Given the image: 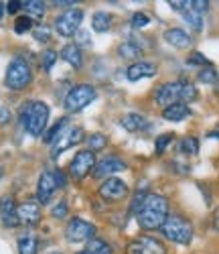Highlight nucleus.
Masks as SVG:
<instances>
[{
  "mask_svg": "<svg viewBox=\"0 0 219 254\" xmlns=\"http://www.w3.org/2000/svg\"><path fill=\"white\" fill-rule=\"evenodd\" d=\"M150 25V16L144 14V12H136L132 14V27L134 29H142V27H148Z\"/></svg>",
  "mask_w": 219,
  "mask_h": 254,
  "instance_id": "nucleus-32",
  "label": "nucleus"
},
{
  "mask_svg": "<svg viewBox=\"0 0 219 254\" xmlns=\"http://www.w3.org/2000/svg\"><path fill=\"white\" fill-rule=\"evenodd\" d=\"M168 218V201L163 195L148 193L138 207V224L144 230H157Z\"/></svg>",
  "mask_w": 219,
  "mask_h": 254,
  "instance_id": "nucleus-1",
  "label": "nucleus"
},
{
  "mask_svg": "<svg viewBox=\"0 0 219 254\" xmlns=\"http://www.w3.org/2000/svg\"><path fill=\"white\" fill-rule=\"evenodd\" d=\"M96 88L90 83H79V86L71 88V92L65 96V110L67 112H79L85 106H90L96 100Z\"/></svg>",
  "mask_w": 219,
  "mask_h": 254,
  "instance_id": "nucleus-5",
  "label": "nucleus"
},
{
  "mask_svg": "<svg viewBox=\"0 0 219 254\" xmlns=\"http://www.w3.org/2000/svg\"><path fill=\"white\" fill-rule=\"evenodd\" d=\"M33 35H35V39H37V41H41V43H47V41L51 39V31H49L47 27H43V25H41V27H37V29L33 31Z\"/></svg>",
  "mask_w": 219,
  "mask_h": 254,
  "instance_id": "nucleus-35",
  "label": "nucleus"
},
{
  "mask_svg": "<svg viewBox=\"0 0 219 254\" xmlns=\"http://www.w3.org/2000/svg\"><path fill=\"white\" fill-rule=\"evenodd\" d=\"M67 185V179L61 171H45L41 177H39V185H37V199L41 203H47L53 193L57 191L59 187H65Z\"/></svg>",
  "mask_w": 219,
  "mask_h": 254,
  "instance_id": "nucleus-7",
  "label": "nucleus"
},
{
  "mask_svg": "<svg viewBox=\"0 0 219 254\" xmlns=\"http://www.w3.org/2000/svg\"><path fill=\"white\" fill-rule=\"evenodd\" d=\"M189 116H191V108L183 102H177L163 110V118L168 122H181V120H187Z\"/></svg>",
  "mask_w": 219,
  "mask_h": 254,
  "instance_id": "nucleus-18",
  "label": "nucleus"
},
{
  "mask_svg": "<svg viewBox=\"0 0 219 254\" xmlns=\"http://www.w3.org/2000/svg\"><path fill=\"white\" fill-rule=\"evenodd\" d=\"M0 175H2V169H0Z\"/></svg>",
  "mask_w": 219,
  "mask_h": 254,
  "instance_id": "nucleus-44",
  "label": "nucleus"
},
{
  "mask_svg": "<svg viewBox=\"0 0 219 254\" xmlns=\"http://www.w3.org/2000/svg\"><path fill=\"white\" fill-rule=\"evenodd\" d=\"M215 226H217V230H219V209H217V216H215Z\"/></svg>",
  "mask_w": 219,
  "mask_h": 254,
  "instance_id": "nucleus-41",
  "label": "nucleus"
},
{
  "mask_svg": "<svg viewBox=\"0 0 219 254\" xmlns=\"http://www.w3.org/2000/svg\"><path fill=\"white\" fill-rule=\"evenodd\" d=\"M53 254H57V252H53Z\"/></svg>",
  "mask_w": 219,
  "mask_h": 254,
  "instance_id": "nucleus-45",
  "label": "nucleus"
},
{
  "mask_svg": "<svg viewBox=\"0 0 219 254\" xmlns=\"http://www.w3.org/2000/svg\"><path fill=\"white\" fill-rule=\"evenodd\" d=\"M100 195L104 199H108V201H118V199H122V197L128 195V187L118 177H108L102 183V187H100Z\"/></svg>",
  "mask_w": 219,
  "mask_h": 254,
  "instance_id": "nucleus-12",
  "label": "nucleus"
},
{
  "mask_svg": "<svg viewBox=\"0 0 219 254\" xmlns=\"http://www.w3.org/2000/svg\"><path fill=\"white\" fill-rule=\"evenodd\" d=\"M87 252L90 254H112V248L100 238H92L90 244H87Z\"/></svg>",
  "mask_w": 219,
  "mask_h": 254,
  "instance_id": "nucleus-27",
  "label": "nucleus"
},
{
  "mask_svg": "<svg viewBox=\"0 0 219 254\" xmlns=\"http://www.w3.org/2000/svg\"><path fill=\"white\" fill-rule=\"evenodd\" d=\"M2 14H4V6H2V2H0V18H2Z\"/></svg>",
  "mask_w": 219,
  "mask_h": 254,
  "instance_id": "nucleus-42",
  "label": "nucleus"
},
{
  "mask_svg": "<svg viewBox=\"0 0 219 254\" xmlns=\"http://www.w3.org/2000/svg\"><path fill=\"white\" fill-rule=\"evenodd\" d=\"M31 27H33V20L29 16H18L16 23H14V31L16 33H27Z\"/></svg>",
  "mask_w": 219,
  "mask_h": 254,
  "instance_id": "nucleus-33",
  "label": "nucleus"
},
{
  "mask_svg": "<svg viewBox=\"0 0 219 254\" xmlns=\"http://www.w3.org/2000/svg\"><path fill=\"white\" fill-rule=\"evenodd\" d=\"M20 118H23V124L29 134L33 136H41L45 126L49 122V106L45 102L33 100L29 104H25L23 112H20Z\"/></svg>",
  "mask_w": 219,
  "mask_h": 254,
  "instance_id": "nucleus-3",
  "label": "nucleus"
},
{
  "mask_svg": "<svg viewBox=\"0 0 219 254\" xmlns=\"http://www.w3.org/2000/svg\"><path fill=\"white\" fill-rule=\"evenodd\" d=\"M92 27H94V31H98V33H106L110 27H112V16H110L108 12H104V10L96 12L94 18H92Z\"/></svg>",
  "mask_w": 219,
  "mask_h": 254,
  "instance_id": "nucleus-23",
  "label": "nucleus"
},
{
  "mask_svg": "<svg viewBox=\"0 0 219 254\" xmlns=\"http://www.w3.org/2000/svg\"><path fill=\"white\" fill-rule=\"evenodd\" d=\"M164 41L168 45L172 47H177V49H187L191 47V35L183 29H168L164 33Z\"/></svg>",
  "mask_w": 219,
  "mask_h": 254,
  "instance_id": "nucleus-17",
  "label": "nucleus"
},
{
  "mask_svg": "<svg viewBox=\"0 0 219 254\" xmlns=\"http://www.w3.org/2000/svg\"><path fill=\"white\" fill-rule=\"evenodd\" d=\"M155 73H157V65L150 61H136L126 69V77L130 81H138L142 77H152Z\"/></svg>",
  "mask_w": 219,
  "mask_h": 254,
  "instance_id": "nucleus-15",
  "label": "nucleus"
},
{
  "mask_svg": "<svg viewBox=\"0 0 219 254\" xmlns=\"http://www.w3.org/2000/svg\"><path fill=\"white\" fill-rule=\"evenodd\" d=\"M183 16H185V20H187V25H191L195 31H201L203 29V14H199L197 10H193V6H191V0H189V6L181 12Z\"/></svg>",
  "mask_w": 219,
  "mask_h": 254,
  "instance_id": "nucleus-22",
  "label": "nucleus"
},
{
  "mask_svg": "<svg viewBox=\"0 0 219 254\" xmlns=\"http://www.w3.org/2000/svg\"><path fill=\"white\" fill-rule=\"evenodd\" d=\"M16 214H18V220L20 224H37L41 220V209H39V203L35 201H25V203H20L16 207Z\"/></svg>",
  "mask_w": 219,
  "mask_h": 254,
  "instance_id": "nucleus-16",
  "label": "nucleus"
},
{
  "mask_svg": "<svg viewBox=\"0 0 219 254\" xmlns=\"http://www.w3.org/2000/svg\"><path fill=\"white\" fill-rule=\"evenodd\" d=\"M189 63H191V65H195V63H197V65H203V67H211L209 59H207V57H203L201 53H193V55L189 57Z\"/></svg>",
  "mask_w": 219,
  "mask_h": 254,
  "instance_id": "nucleus-36",
  "label": "nucleus"
},
{
  "mask_svg": "<svg viewBox=\"0 0 219 254\" xmlns=\"http://www.w3.org/2000/svg\"><path fill=\"white\" fill-rule=\"evenodd\" d=\"M124 128L128 130V132H138V130H144L146 126H148V122H146V118L142 116V114H136V112H132V114H126L124 118H122V122H120Z\"/></svg>",
  "mask_w": 219,
  "mask_h": 254,
  "instance_id": "nucleus-21",
  "label": "nucleus"
},
{
  "mask_svg": "<svg viewBox=\"0 0 219 254\" xmlns=\"http://www.w3.org/2000/svg\"><path fill=\"white\" fill-rule=\"evenodd\" d=\"M163 236L174 244H189L193 240V226L181 216H168L161 226Z\"/></svg>",
  "mask_w": 219,
  "mask_h": 254,
  "instance_id": "nucleus-4",
  "label": "nucleus"
},
{
  "mask_svg": "<svg viewBox=\"0 0 219 254\" xmlns=\"http://www.w3.org/2000/svg\"><path fill=\"white\" fill-rule=\"evenodd\" d=\"M83 20V10L81 8H67L65 12H61L55 20V29L61 37H73L77 33V29L81 27Z\"/></svg>",
  "mask_w": 219,
  "mask_h": 254,
  "instance_id": "nucleus-8",
  "label": "nucleus"
},
{
  "mask_svg": "<svg viewBox=\"0 0 219 254\" xmlns=\"http://www.w3.org/2000/svg\"><path fill=\"white\" fill-rule=\"evenodd\" d=\"M172 140V134H163V136H159V140H157V153H164V149H166V144Z\"/></svg>",
  "mask_w": 219,
  "mask_h": 254,
  "instance_id": "nucleus-39",
  "label": "nucleus"
},
{
  "mask_svg": "<svg viewBox=\"0 0 219 254\" xmlns=\"http://www.w3.org/2000/svg\"><path fill=\"white\" fill-rule=\"evenodd\" d=\"M61 57L67 61L71 67H75V69H79V67H81V63H83V59H81V49H79L77 43L65 45V47L61 49Z\"/></svg>",
  "mask_w": 219,
  "mask_h": 254,
  "instance_id": "nucleus-20",
  "label": "nucleus"
},
{
  "mask_svg": "<svg viewBox=\"0 0 219 254\" xmlns=\"http://www.w3.org/2000/svg\"><path fill=\"white\" fill-rule=\"evenodd\" d=\"M96 234V226L85 222L81 218H73L67 224V230H65V236H67L69 242L77 244V242H85V240H92Z\"/></svg>",
  "mask_w": 219,
  "mask_h": 254,
  "instance_id": "nucleus-10",
  "label": "nucleus"
},
{
  "mask_svg": "<svg viewBox=\"0 0 219 254\" xmlns=\"http://www.w3.org/2000/svg\"><path fill=\"white\" fill-rule=\"evenodd\" d=\"M51 214H53V218H57V220L65 218V216H67V203H65V201H59V203L53 207Z\"/></svg>",
  "mask_w": 219,
  "mask_h": 254,
  "instance_id": "nucleus-37",
  "label": "nucleus"
},
{
  "mask_svg": "<svg viewBox=\"0 0 219 254\" xmlns=\"http://www.w3.org/2000/svg\"><path fill=\"white\" fill-rule=\"evenodd\" d=\"M31 83V67L23 57H14L6 69V86L10 90H25Z\"/></svg>",
  "mask_w": 219,
  "mask_h": 254,
  "instance_id": "nucleus-6",
  "label": "nucleus"
},
{
  "mask_svg": "<svg viewBox=\"0 0 219 254\" xmlns=\"http://www.w3.org/2000/svg\"><path fill=\"white\" fill-rule=\"evenodd\" d=\"M41 61H43V67H45V71H49V69L53 67V63L57 61V53L49 49V51L43 53V59H41Z\"/></svg>",
  "mask_w": 219,
  "mask_h": 254,
  "instance_id": "nucleus-34",
  "label": "nucleus"
},
{
  "mask_svg": "<svg viewBox=\"0 0 219 254\" xmlns=\"http://www.w3.org/2000/svg\"><path fill=\"white\" fill-rule=\"evenodd\" d=\"M37 250H39V244L35 236L27 234L18 238V254H37Z\"/></svg>",
  "mask_w": 219,
  "mask_h": 254,
  "instance_id": "nucleus-24",
  "label": "nucleus"
},
{
  "mask_svg": "<svg viewBox=\"0 0 219 254\" xmlns=\"http://www.w3.org/2000/svg\"><path fill=\"white\" fill-rule=\"evenodd\" d=\"M65 128H67V118H61V120H59V122H57V124L53 126V128H51V130L47 132V136H45V140L53 144V142H55V140H57V138L61 136V132H63Z\"/></svg>",
  "mask_w": 219,
  "mask_h": 254,
  "instance_id": "nucleus-28",
  "label": "nucleus"
},
{
  "mask_svg": "<svg viewBox=\"0 0 219 254\" xmlns=\"http://www.w3.org/2000/svg\"><path fill=\"white\" fill-rule=\"evenodd\" d=\"M77 254H90V252H87V250H81V252H77Z\"/></svg>",
  "mask_w": 219,
  "mask_h": 254,
  "instance_id": "nucleus-43",
  "label": "nucleus"
},
{
  "mask_svg": "<svg viewBox=\"0 0 219 254\" xmlns=\"http://www.w3.org/2000/svg\"><path fill=\"white\" fill-rule=\"evenodd\" d=\"M81 140H83V128H79V126H71V128H65V130L61 132V136L53 142V151H51V155L57 159L63 151L71 149V146H75V144L81 142Z\"/></svg>",
  "mask_w": 219,
  "mask_h": 254,
  "instance_id": "nucleus-11",
  "label": "nucleus"
},
{
  "mask_svg": "<svg viewBox=\"0 0 219 254\" xmlns=\"http://www.w3.org/2000/svg\"><path fill=\"white\" fill-rule=\"evenodd\" d=\"M23 8L27 10L29 18H43V14H45V2H41V0H29V2H23Z\"/></svg>",
  "mask_w": 219,
  "mask_h": 254,
  "instance_id": "nucleus-25",
  "label": "nucleus"
},
{
  "mask_svg": "<svg viewBox=\"0 0 219 254\" xmlns=\"http://www.w3.org/2000/svg\"><path fill=\"white\" fill-rule=\"evenodd\" d=\"M195 98H197V88L193 86V83L185 81V79L163 83L155 94V102L159 106H164V108H168V106L177 104V102H183V104L193 102Z\"/></svg>",
  "mask_w": 219,
  "mask_h": 254,
  "instance_id": "nucleus-2",
  "label": "nucleus"
},
{
  "mask_svg": "<svg viewBox=\"0 0 219 254\" xmlns=\"http://www.w3.org/2000/svg\"><path fill=\"white\" fill-rule=\"evenodd\" d=\"M118 53H120V57H124V59H136V57L142 55V49H140L136 43H132V41H128V43H122V45H120Z\"/></svg>",
  "mask_w": 219,
  "mask_h": 254,
  "instance_id": "nucleus-26",
  "label": "nucleus"
},
{
  "mask_svg": "<svg viewBox=\"0 0 219 254\" xmlns=\"http://www.w3.org/2000/svg\"><path fill=\"white\" fill-rule=\"evenodd\" d=\"M126 169V163L122 161V159H118V157H106V159H102L100 163H96V169H94V175L96 177H112L114 173H118V171H124Z\"/></svg>",
  "mask_w": 219,
  "mask_h": 254,
  "instance_id": "nucleus-14",
  "label": "nucleus"
},
{
  "mask_svg": "<svg viewBox=\"0 0 219 254\" xmlns=\"http://www.w3.org/2000/svg\"><path fill=\"white\" fill-rule=\"evenodd\" d=\"M199 81H201V83H211V86H213V83L217 81V71H215L213 67L201 69V71H199Z\"/></svg>",
  "mask_w": 219,
  "mask_h": 254,
  "instance_id": "nucleus-31",
  "label": "nucleus"
},
{
  "mask_svg": "<svg viewBox=\"0 0 219 254\" xmlns=\"http://www.w3.org/2000/svg\"><path fill=\"white\" fill-rule=\"evenodd\" d=\"M20 8H23V2H18V0H12V2H8V6H6V10H8L10 14L18 12Z\"/></svg>",
  "mask_w": 219,
  "mask_h": 254,
  "instance_id": "nucleus-40",
  "label": "nucleus"
},
{
  "mask_svg": "<svg viewBox=\"0 0 219 254\" xmlns=\"http://www.w3.org/2000/svg\"><path fill=\"white\" fill-rule=\"evenodd\" d=\"M94 167H96V155L92 151H79L69 163V175L75 181H81L94 171Z\"/></svg>",
  "mask_w": 219,
  "mask_h": 254,
  "instance_id": "nucleus-9",
  "label": "nucleus"
},
{
  "mask_svg": "<svg viewBox=\"0 0 219 254\" xmlns=\"http://www.w3.org/2000/svg\"><path fill=\"white\" fill-rule=\"evenodd\" d=\"M106 136L104 134H100V132H96V134H92L90 138H87V144H90V151L94 153V151H102L104 146H106Z\"/></svg>",
  "mask_w": 219,
  "mask_h": 254,
  "instance_id": "nucleus-30",
  "label": "nucleus"
},
{
  "mask_svg": "<svg viewBox=\"0 0 219 254\" xmlns=\"http://www.w3.org/2000/svg\"><path fill=\"white\" fill-rule=\"evenodd\" d=\"M179 149L187 155H197V151H199V142H197V138H193V136H187V138L181 140Z\"/></svg>",
  "mask_w": 219,
  "mask_h": 254,
  "instance_id": "nucleus-29",
  "label": "nucleus"
},
{
  "mask_svg": "<svg viewBox=\"0 0 219 254\" xmlns=\"http://www.w3.org/2000/svg\"><path fill=\"white\" fill-rule=\"evenodd\" d=\"M126 250H128V254H164V246L150 236H142V238L132 240Z\"/></svg>",
  "mask_w": 219,
  "mask_h": 254,
  "instance_id": "nucleus-13",
  "label": "nucleus"
},
{
  "mask_svg": "<svg viewBox=\"0 0 219 254\" xmlns=\"http://www.w3.org/2000/svg\"><path fill=\"white\" fill-rule=\"evenodd\" d=\"M0 214H2V222L4 226L12 228V226H18L20 220H18V214H16V205L10 197H4L2 201H0Z\"/></svg>",
  "mask_w": 219,
  "mask_h": 254,
  "instance_id": "nucleus-19",
  "label": "nucleus"
},
{
  "mask_svg": "<svg viewBox=\"0 0 219 254\" xmlns=\"http://www.w3.org/2000/svg\"><path fill=\"white\" fill-rule=\"evenodd\" d=\"M191 6H193V10H197L199 14H203V12L209 10V2H207V0H191Z\"/></svg>",
  "mask_w": 219,
  "mask_h": 254,
  "instance_id": "nucleus-38",
  "label": "nucleus"
}]
</instances>
